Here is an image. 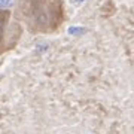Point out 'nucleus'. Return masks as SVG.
Returning <instances> with one entry per match:
<instances>
[{"mask_svg":"<svg viewBox=\"0 0 134 134\" xmlns=\"http://www.w3.org/2000/svg\"><path fill=\"white\" fill-rule=\"evenodd\" d=\"M46 2H36V5H33L31 9V15H30V23L36 29H52V9L49 10V6L45 5Z\"/></svg>","mask_w":134,"mask_h":134,"instance_id":"obj_1","label":"nucleus"},{"mask_svg":"<svg viewBox=\"0 0 134 134\" xmlns=\"http://www.w3.org/2000/svg\"><path fill=\"white\" fill-rule=\"evenodd\" d=\"M6 18H8V14H6V12L0 14V40H2V36H3V30H5Z\"/></svg>","mask_w":134,"mask_h":134,"instance_id":"obj_2","label":"nucleus"},{"mask_svg":"<svg viewBox=\"0 0 134 134\" xmlns=\"http://www.w3.org/2000/svg\"><path fill=\"white\" fill-rule=\"evenodd\" d=\"M73 2H82V0H73Z\"/></svg>","mask_w":134,"mask_h":134,"instance_id":"obj_4","label":"nucleus"},{"mask_svg":"<svg viewBox=\"0 0 134 134\" xmlns=\"http://www.w3.org/2000/svg\"><path fill=\"white\" fill-rule=\"evenodd\" d=\"M15 0H0V8H8V6H12Z\"/></svg>","mask_w":134,"mask_h":134,"instance_id":"obj_3","label":"nucleus"}]
</instances>
